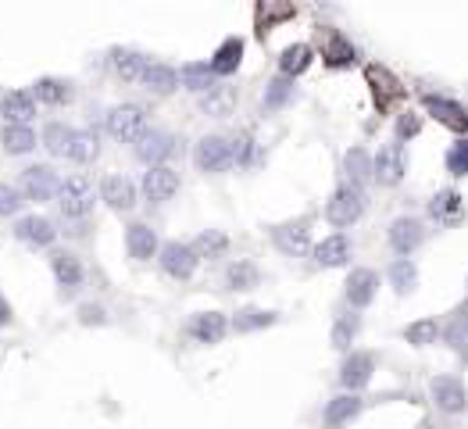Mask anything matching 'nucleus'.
<instances>
[{
    "instance_id": "obj_2",
    "label": "nucleus",
    "mask_w": 468,
    "mask_h": 429,
    "mask_svg": "<svg viewBox=\"0 0 468 429\" xmlns=\"http://www.w3.org/2000/svg\"><path fill=\"white\" fill-rule=\"evenodd\" d=\"M107 132L122 143H136L143 132H147V114L143 107L136 105H122V107H111L107 111Z\"/></svg>"
},
{
    "instance_id": "obj_11",
    "label": "nucleus",
    "mask_w": 468,
    "mask_h": 429,
    "mask_svg": "<svg viewBox=\"0 0 468 429\" xmlns=\"http://www.w3.org/2000/svg\"><path fill=\"white\" fill-rule=\"evenodd\" d=\"M179 190V176L169 165H151V172L143 176V194L151 205H165L172 201V194Z\"/></svg>"
},
{
    "instance_id": "obj_25",
    "label": "nucleus",
    "mask_w": 468,
    "mask_h": 429,
    "mask_svg": "<svg viewBox=\"0 0 468 429\" xmlns=\"http://www.w3.org/2000/svg\"><path fill=\"white\" fill-rule=\"evenodd\" d=\"M179 79L187 83V90H193V94H215L218 90V76L211 72V65H183L179 68Z\"/></svg>"
},
{
    "instance_id": "obj_12",
    "label": "nucleus",
    "mask_w": 468,
    "mask_h": 429,
    "mask_svg": "<svg viewBox=\"0 0 468 429\" xmlns=\"http://www.w3.org/2000/svg\"><path fill=\"white\" fill-rule=\"evenodd\" d=\"M50 269H54L58 287H61V294H65V297L79 294V287H83V265H79V258H76V254L58 251V254L50 258Z\"/></svg>"
},
{
    "instance_id": "obj_44",
    "label": "nucleus",
    "mask_w": 468,
    "mask_h": 429,
    "mask_svg": "<svg viewBox=\"0 0 468 429\" xmlns=\"http://www.w3.org/2000/svg\"><path fill=\"white\" fill-rule=\"evenodd\" d=\"M358 329H362V319H358V315H344V319L336 322V329H333V347L347 351L351 340L358 336Z\"/></svg>"
},
{
    "instance_id": "obj_34",
    "label": "nucleus",
    "mask_w": 468,
    "mask_h": 429,
    "mask_svg": "<svg viewBox=\"0 0 468 429\" xmlns=\"http://www.w3.org/2000/svg\"><path fill=\"white\" fill-rule=\"evenodd\" d=\"M365 76H369V83H372V90H375V97H379V105H390V101H397V97L404 94V90H400V83H397V79H393V76H390L386 68H379V65H372V68H369Z\"/></svg>"
},
{
    "instance_id": "obj_46",
    "label": "nucleus",
    "mask_w": 468,
    "mask_h": 429,
    "mask_svg": "<svg viewBox=\"0 0 468 429\" xmlns=\"http://www.w3.org/2000/svg\"><path fill=\"white\" fill-rule=\"evenodd\" d=\"M229 143H233V161H236V165H254L258 147H254L251 136H240V140H229Z\"/></svg>"
},
{
    "instance_id": "obj_8",
    "label": "nucleus",
    "mask_w": 468,
    "mask_h": 429,
    "mask_svg": "<svg viewBox=\"0 0 468 429\" xmlns=\"http://www.w3.org/2000/svg\"><path fill=\"white\" fill-rule=\"evenodd\" d=\"M176 154V136L165 132V129H147L140 140H136V158L147 161V165H161L165 158Z\"/></svg>"
},
{
    "instance_id": "obj_19",
    "label": "nucleus",
    "mask_w": 468,
    "mask_h": 429,
    "mask_svg": "<svg viewBox=\"0 0 468 429\" xmlns=\"http://www.w3.org/2000/svg\"><path fill=\"white\" fill-rule=\"evenodd\" d=\"M125 247H129V254L136 261H147V258L158 254V233L151 225H143V222H133L129 233H125Z\"/></svg>"
},
{
    "instance_id": "obj_1",
    "label": "nucleus",
    "mask_w": 468,
    "mask_h": 429,
    "mask_svg": "<svg viewBox=\"0 0 468 429\" xmlns=\"http://www.w3.org/2000/svg\"><path fill=\"white\" fill-rule=\"evenodd\" d=\"M362 212H365V190L354 187V183H344V187L333 194V201L326 205V218H329V225H336V229L354 225V222L362 218Z\"/></svg>"
},
{
    "instance_id": "obj_18",
    "label": "nucleus",
    "mask_w": 468,
    "mask_h": 429,
    "mask_svg": "<svg viewBox=\"0 0 468 429\" xmlns=\"http://www.w3.org/2000/svg\"><path fill=\"white\" fill-rule=\"evenodd\" d=\"M225 329H229V322L222 312H200V315L189 319V336L197 343H218L225 336Z\"/></svg>"
},
{
    "instance_id": "obj_51",
    "label": "nucleus",
    "mask_w": 468,
    "mask_h": 429,
    "mask_svg": "<svg viewBox=\"0 0 468 429\" xmlns=\"http://www.w3.org/2000/svg\"><path fill=\"white\" fill-rule=\"evenodd\" d=\"M418 429H433V426H429V423H422V426H418Z\"/></svg>"
},
{
    "instance_id": "obj_10",
    "label": "nucleus",
    "mask_w": 468,
    "mask_h": 429,
    "mask_svg": "<svg viewBox=\"0 0 468 429\" xmlns=\"http://www.w3.org/2000/svg\"><path fill=\"white\" fill-rule=\"evenodd\" d=\"M429 390H433V401H436L440 412H447V415L465 412L468 394H465V387H462V379H454V376H436Z\"/></svg>"
},
{
    "instance_id": "obj_16",
    "label": "nucleus",
    "mask_w": 468,
    "mask_h": 429,
    "mask_svg": "<svg viewBox=\"0 0 468 429\" xmlns=\"http://www.w3.org/2000/svg\"><path fill=\"white\" fill-rule=\"evenodd\" d=\"M422 240H426V229H422L418 218H397V222L390 225V243H393V251L404 254V258H408Z\"/></svg>"
},
{
    "instance_id": "obj_49",
    "label": "nucleus",
    "mask_w": 468,
    "mask_h": 429,
    "mask_svg": "<svg viewBox=\"0 0 468 429\" xmlns=\"http://www.w3.org/2000/svg\"><path fill=\"white\" fill-rule=\"evenodd\" d=\"M83 322H104V312L94 308V305H87V308H83Z\"/></svg>"
},
{
    "instance_id": "obj_20",
    "label": "nucleus",
    "mask_w": 468,
    "mask_h": 429,
    "mask_svg": "<svg viewBox=\"0 0 468 429\" xmlns=\"http://www.w3.org/2000/svg\"><path fill=\"white\" fill-rule=\"evenodd\" d=\"M0 114H4V122H11V125H29V118L36 114L32 94H22V90L4 94V97H0Z\"/></svg>"
},
{
    "instance_id": "obj_9",
    "label": "nucleus",
    "mask_w": 468,
    "mask_h": 429,
    "mask_svg": "<svg viewBox=\"0 0 468 429\" xmlns=\"http://www.w3.org/2000/svg\"><path fill=\"white\" fill-rule=\"evenodd\" d=\"M372 179H379L382 187H397L404 179V151L400 143H386L372 158Z\"/></svg>"
},
{
    "instance_id": "obj_40",
    "label": "nucleus",
    "mask_w": 468,
    "mask_h": 429,
    "mask_svg": "<svg viewBox=\"0 0 468 429\" xmlns=\"http://www.w3.org/2000/svg\"><path fill=\"white\" fill-rule=\"evenodd\" d=\"M276 319H280L276 312H262V308H243V312H236V319H233V329H236V333H254V329H265V325H272Z\"/></svg>"
},
{
    "instance_id": "obj_26",
    "label": "nucleus",
    "mask_w": 468,
    "mask_h": 429,
    "mask_svg": "<svg viewBox=\"0 0 468 429\" xmlns=\"http://www.w3.org/2000/svg\"><path fill=\"white\" fill-rule=\"evenodd\" d=\"M351 258V243H347V236H329V240H322L318 247H315V261L318 265H326V269H336V265H344Z\"/></svg>"
},
{
    "instance_id": "obj_22",
    "label": "nucleus",
    "mask_w": 468,
    "mask_h": 429,
    "mask_svg": "<svg viewBox=\"0 0 468 429\" xmlns=\"http://www.w3.org/2000/svg\"><path fill=\"white\" fill-rule=\"evenodd\" d=\"M362 412V397H354V394H344V397H333L329 405H326V426L329 429H344L354 415Z\"/></svg>"
},
{
    "instance_id": "obj_7",
    "label": "nucleus",
    "mask_w": 468,
    "mask_h": 429,
    "mask_svg": "<svg viewBox=\"0 0 468 429\" xmlns=\"http://www.w3.org/2000/svg\"><path fill=\"white\" fill-rule=\"evenodd\" d=\"M161 269H165V276H172V279H189L193 272H197V251L189 247V243H179V240H172V243H165L161 247Z\"/></svg>"
},
{
    "instance_id": "obj_42",
    "label": "nucleus",
    "mask_w": 468,
    "mask_h": 429,
    "mask_svg": "<svg viewBox=\"0 0 468 429\" xmlns=\"http://www.w3.org/2000/svg\"><path fill=\"white\" fill-rule=\"evenodd\" d=\"M289 97H293V76H280V79L265 90V111H276V107H282Z\"/></svg>"
},
{
    "instance_id": "obj_29",
    "label": "nucleus",
    "mask_w": 468,
    "mask_h": 429,
    "mask_svg": "<svg viewBox=\"0 0 468 429\" xmlns=\"http://www.w3.org/2000/svg\"><path fill=\"white\" fill-rule=\"evenodd\" d=\"M140 83H143L147 90H154V94H172V90L179 87V72L169 68V65H147Z\"/></svg>"
},
{
    "instance_id": "obj_38",
    "label": "nucleus",
    "mask_w": 468,
    "mask_h": 429,
    "mask_svg": "<svg viewBox=\"0 0 468 429\" xmlns=\"http://www.w3.org/2000/svg\"><path fill=\"white\" fill-rule=\"evenodd\" d=\"M326 61H329L333 68H347V65H354V47H351L340 32H329V36H326Z\"/></svg>"
},
{
    "instance_id": "obj_14",
    "label": "nucleus",
    "mask_w": 468,
    "mask_h": 429,
    "mask_svg": "<svg viewBox=\"0 0 468 429\" xmlns=\"http://www.w3.org/2000/svg\"><path fill=\"white\" fill-rule=\"evenodd\" d=\"M14 236H18L22 243H29V247H47V243H54L58 229H54V222H50V218L25 214V218H18V225H14Z\"/></svg>"
},
{
    "instance_id": "obj_37",
    "label": "nucleus",
    "mask_w": 468,
    "mask_h": 429,
    "mask_svg": "<svg viewBox=\"0 0 468 429\" xmlns=\"http://www.w3.org/2000/svg\"><path fill=\"white\" fill-rule=\"evenodd\" d=\"M307 65H311V47L307 43H293V47L282 50L280 58L282 76H300V72H307Z\"/></svg>"
},
{
    "instance_id": "obj_39",
    "label": "nucleus",
    "mask_w": 468,
    "mask_h": 429,
    "mask_svg": "<svg viewBox=\"0 0 468 429\" xmlns=\"http://www.w3.org/2000/svg\"><path fill=\"white\" fill-rule=\"evenodd\" d=\"M189 247L197 251V258H222V254L229 251V240H225V233H218V229H207V233H200V236H197Z\"/></svg>"
},
{
    "instance_id": "obj_17",
    "label": "nucleus",
    "mask_w": 468,
    "mask_h": 429,
    "mask_svg": "<svg viewBox=\"0 0 468 429\" xmlns=\"http://www.w3.org/2000/svg\"><path fill=\"white\" fill-rule=\"evenodd\" d=\"M375 290H379V276H375L372 269H354L351 272V279H347V301H351V308H369Z\"/></svg>"
},
{
    "instance_id": "obj_27",
    "label": "nucleus",
    "mask_w": 468,
    "mask_h": 429,
    "mask_svg": "<svg viewBox=\"0 0 468 429\" xmlns=\"http://www.w3.org/2000/svg\"><path fill=\"white\" fill-rule=\"evenodd\" d=\"M286 18H293V0H258V32L262 36Z\"/></svg>"
},
{
    "instance_id": "obj_5",
    "label": "nucleus",
    "mask_w": 468,
    "mask_h": 429,
    "mask_svg": "<svg viewBox=\"0 0 468 429\" xmlns=\"http://www.w3.org/2000/svg\"><path fill=\"white\" fill-rule=\"evenodd\" d=\"M272 240H276V247H280L282 254L300 258V254H307V251H311V222H307V218L282 222V225L272 229Z\"/></svg>"
},
{
    "instance_id": "obj_36",
    "label": "nucleus",
    "mask_w": 468,
    "mask_h": 429,
    "mask_svg": "<svg viewBox=\"0 0 468 429\" xmlns=\"http://www.w3.org/2000/svg\"><path fill=\"white\" fill-rule=\"evenodd\" d=\"M96 151H100L96 132H90V129H76L72 147H69V158H72V161H79V165H90V161L96 158Z\"/></svg>"
},
{
    "instance_id": "obj_45",
    "label": "nucleus",
    "mask_w": 468,
    "mask_h": 429,
    "mask_svg": "<svg viewBox=\"0 0 468 429\" xmlns=\"http://www.w3.org/2000/svg\"><path fill=\"white\" fill-rule=\"evenodd\" d=\"M447 172L451 176H468V140H458L447 151Z\"/></svg>"
},
{
    "instance_id": "obj_32",
    "label": "nucleus",
    "mask_w": 468,
    "mask_h": 429,
    "mask_svg": "<svg viewBox=\"0 0 468 429\" xmlns=\"http://www.w3.org/2000/svg\"><path fill=\"white\" fill-rule=\"evenodd\" d=\"M32 97L54 107L69 105V101H72V83H65V79H40V83L32 87Z\"/></svg>"
},
{
    "instance_id": "obj_23",
    "label": "nucleus",
    "mask_w": 468,
    "mask_h": 429,
    "mask_svg": "<svg viewBox=\"0 0 468 429\" xmlns=\"http://www.w3.org/2000/svg\"><path fill=\"white\" fill-rule=\"evenodd\" d=\"M240 61H243V40H225L218 50H215V58H211V72L215 76H233L236 68H240Z\"/></svg>"
},
{
    "instance_id": "obj_4",
    "label": "nucleus",
    "mask_w": 468,
    "mask_h": 429,
    "mask_svg": "<svg viewBox=\"0 0 468 429\" xmlns=\"http://www.w3.org/2000/svg\"><path fill=\"white\" fill-rule=\"evenodd\" d=\"M193 161L200 172H225L233 165V143L222 136H204L193 151Z\"/></svg>"
},
{
    "instance_id": "obj_15",
    "label": "nucleus",
    "mask_w": 468,
    "mask_h": 429,
    "mask_svg": "<svg viewBox=\"0 0 468 429\" xmlns=\"http://www.w3.org/2000/svg\"><path fill=\"white\" fill-rule=\"evenodd\" d=\"M372 372H375L372 354L354 351V354H347V361H344V369H340V383H344L347 390H362V387L372 379Z\"/></svg>"
},
{
    "instance_id": "obj_3",
    "label": "nucleus",
    "mask_w": 468,
    "mask_h": 429,
    "mask_svg": "<svg viewBox=\"0 0 468 429\" xmlns=\"http://www.w3.org/2000/svg\"><path fill=\"white\" fill-rule=\"evenodd\" d=\"M58 205H61L65 218H83V214L94 212V187H90V179H83V176L65 179L61 190H58Z\"/></svg>"
},
{
    "instance_id": "obj_43",
    "label": "nucleus",
    "mask_w": 468,
    "mask_h": 429,
    "mask_svg": "<svg viewBox=\"0 0 468 429\" xmlns=\"http://www.w3.org/2000/svg\"><path fill=\"white\" fill-rule=\"evenodd\" d=\"M436 333H440V325L433 319H422V322H415V325H408L404 329V340L408 343H415V347H426V343H433L436 340Z\"/></svg>"
},
{
    "instance_id": "obj_24",
    "label": "nucleus",
    "mask_w": 468,
    "mask_h": 429,
    "mask_svg": "<svg viewBox=\"0 0 468 429\" xmlns=\"http://www.w3.org/2000/svg\"><path fill=\"white\" fill-rule=\"evenodd\" d=\"M111 68H115V76H122L125 83H140V79H143V68H147V58L136 54V50H111Z\"/></svg>"
},
{
    "instance_id": "obj_6",
    "label": "nucleus",
    "mask_w": 468,
    "mask_h": 429,
    "mask_svg": "<svg viewBox=\"0 0 468 429\" xmlns=\"http://www.w3.org/2000/svg\"><path fill=\"white\" fill-rule=\"evenodd\" d=\"M58 190H61V179H58L54 169H47V165H32V169L22 172V194H25L29 201H54Z\"/></svg>"
},
{
    "instance_id": "obj_30",
    "label": "nucleus",
    "mask_w": 468,
    "mask_h": 429,
    "mask_svg": "<svg viewBox=\"0 0 468 429\" xmlns=\"http://www.w3.org/2000/svg\"><path fill=\"white\" fill-rule=\"evenodd\" d=\"M0 143H4V151L7 154H29L32 147H36V132L29 129V125H4V132H0Z\"/></svg>"
},
{
    "instance_id": "obj_28",
    "label": "nucleus",
    "mask_w": 468,
    "mask_h": 429,
    "mask_svg": "<svg viewBox=\"0 0 468 429\" xmlns=\"http://www.w3.org/2000/svg\"><path fill=\"white\" fill-rule=\"evenodd\" d=\"M426 107H429L444 125H451V129H458V132H465L468 129V111L462 105L444 101V97H426Z\"/></svg>"
},
{
    "instance_id": "obj_31",
    "label": "nucleus",
    "mask_w": 468,
    "mask_h": 429,
    "mask_svg": "<svg viewBox=\"0 0 468 429\" xmlns=\"http://www.w3.org/2000/svg\"><path fill=\"white\" fill-rule=\"evenodd\" d=\"M72 136H76V129H72V125H65V122H50V125L43 129V147H47L54 158H69Z\"/></svg>"
},
{
    "instance_id": "obj_33",
    "label": "nucleus",
    "mask_w": 468,
    "mask_h": 429,
    "mask_svg": "<svg viewBox=\"0 0 468 429\" xmlns=\"http://www.w3.org/2000/svg\"><path fill=\"white\" fill-rule=\"evenodd\" d=\"M258 279H262V272H258L254 261H233V265L225 269V283H229V290H254Z\"/></svg>"
},
{
    "instance_id": "obj_13",
    "label": "nucleus",
    "mask_w": 468,
    "mask_h": 429,
    "mask_svg": "<svg viewBox=\"0 0 468 429\" xmlns=\"http://www.w3.org/2000/svg\"><path fill=\"white\" fill-rule=\"evenodd\" d=\"M100 197H104L107 208H115V212H133V208H136V187H133V179H125V176H107V179L100 183Z\"/></svg>"
},
{
    "instance_id": "obj_48",
    "label": "nucleus",
    "mask_w": 468,
    "mask_h": 429,
    "mask_svg": "<svg viewBox=\"0 0 468 429\" xmlns=\"http://www.w3.org/2000/svg\"><path fill=\"white\" fill-rule=\"evenodd\" d=\"M418 129H422V118H418V114H400V118H397V140H411Z\"/></svg>"
},
{
    "instance_id": "obj_41",
    "label": "nucleus",
    "mask_w": 468,
    "mask_h": 429,
    "mask_svg": "<svg viewBox=\"0 0 468 429\" xmlns=\"http://www.w3.org/2000/svg\"><path fill=\"white\" fill-rule=\"evenodd\" d=\"M390 279H393V290H397V294H411V290H415V283H418V269H415V261H408V258L393 261Z\"/></svg>"
},
{
    "instance_id": "obj_21",
    "label": "nucleus",
    "mask_w": 468,
    "mask_h": 429,
    "mask_svg": "<svg viewBox=\"0 0 468 429\" xmlns=\"http://www.w3.org/2000/svg\"><path fill=\"white\" fill-rule=\"evenodd\" d=\"M429 214H433L440 225H454V222H462V214H465V201H462V194H454V190H440V194L429 201Z\"/></svg>"
},
{
    "instance_id": "obj_50",
    "label": "nucleus",
    "mask_w": 468,
    "mask_h": 429,
    "mask_svg": "<svg viewBox=\"0 0 468 429\" xmlns=\"http://www.w3.org/2000/svg\"><path fill=\"white\" fill-rule=\"evenodd\" d=\"M0 325H11V305L0 297Z\"/></svg>"
},
{
    "instance_id": "obj_35",
    "label": "nucleus",
    "mask_w": 468,
    "mask_h": 429,
    "mask_svg": "<svg viewBox=\"0 0 468 429\" xmlns=\"http://www.w3.org/2000/svg\"><path fill=\"white\" fill-rule=\"evenodd\" d=\"M344 165H347V183H354V187H365V183L372 179V158H369L362 147L347 151Z\"/></svg>"
},
{
    "instance_id": "obj_47",
    "label": "nucleus",
    "mask_w": 468,
    "mask_h": 429,
    "mask_svg": "<svg viewBox=\"0 0 468 429\" xmlns=\"http://www.w3.org/2000/svg\"><path fill=\"white\" fill-rule=\"evenodd\" d=\"M18 208H22V194L0 183V218H7V214H14V212H18Z\"/></svg>"
}]
</instances>
